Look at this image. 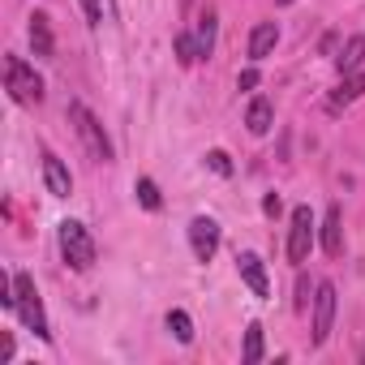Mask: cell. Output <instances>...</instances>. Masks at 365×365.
Masks as SVG:
<instances>
[{"mask_svg": "<svg viewBox=\"0 0 365 365\" xmlns=\"http://www.w3.org/2000/svg\"><path fill=\"white\" fill-rule=\"evenodd\" d=\"M69 120H73V129H78V138H82L86 155H91L95 163H108V159H112V142H108L103 125L95 120V112H91L86 103H69Z\"/></svg>", "mask_w": 365, "mask_h": 365, "instance_id": "cell-1", "label": "cell"}, {"mask_svg": "<svg viewBox=\"0 0 365 365\" xmlns=\"http://www.w3.org/2000/svg\"><path fill=\"white\" fill-rule=\"evenodd\" d=\"M14 297H18V314H22V322L39 335V339H52V331H48V318H43V301H39V292H35V279L26 275V271H18L14 275Z\"/></svg>", "mask_w": 365, "mask_h": 365, "instance_id": "cell-2", "label": "cell"}, {"mask_svg": "<svg viewBox=\"0 0 365 365\" xmlns=\"http://www.w3.org/2000/svg\"><path fill=\"white\" fill-rule=\"evenodd\" d=\"M61 254H65V262L73 271H91L95 267V241H91V232L78 220H65L61 224Z\"/></svg>", "mask_w": 365, "mask_h": 365, "instance_id": "cell-3", "label": "cell"}, {"mask_svg": "<svg viewBox=\"0 0 365 365\" xmlns=\"http://www.w3.org/2000/svg\"><path fill=\"white\" fill-rule=\"evenodd\" d=\"M5 86H9L14 103H39L43 99V78L26 61H18V56L5 61Z\"/></svg>", "mask_w": 365, "mask_h": 365, "instance_id": "cell-4", "label": "cell"}, {"mask_svg": "<svg viewBox=\"0 0 365 365\" xmlns=\"http://www.w3.org/2000/svg\"><path fill=\"white\" fill-rule=\"evenodd\" d=\"M309 250H314V215H309V207H297L292 211V232H288V258L301 267L309 258Z\"/></svg>", "mask_w": 365, "mask_h": 365, "instance_id": "cell-5", "label": "cell"}, {"mask_svg": "<svg viewBox=\"0 0 365 365\" xmlns=\"http://www.w3.org/2000/svg\"><path fill=\"white\" fill-rule=\"evenodd\" d=\"M331 322H335V284L331 279H322L318 288H314V344H327V335H331Z\"/></svg>", "mask_w": 365, "mask_h": 365, "instance_id": "cell-6", "label": "cell"}, {"mask_svg": "<svg viewBox=\"0 0 365 365\" xmlns=\"http://www.w3.org/2000/svg\"><path fill=\"white\" fill-rule=\"evenodd\" d=\"M190 245H194V258H198V262H211L215 250H220V224L207 220V215L190 220Z\"/></svg>", "mask_w": 365, "mask_h": 365, "instance_id": "cell-7", "label": "cell"}, {"mask_svg": "<svg viewBox=\"0 0 365 365\" xmlns=\"http://www.w3.org/2000/svg\"><path fill=\"white\" fill-rule=\"evenodd\" d=\"M237 271H241V279L250 284L254 297H271V279H267V267H262L258 254H237Z\"/></svg>", "mask_w": 365, "mask_h": 365, "instance_id": "cell-8", "label": "cell"}, {"mask_svg": "<svg viewBox=\"0 0 365 365\" xmlns=\"http://www.w3.org/2000/svg\"><path fill=\"white\" fill-rule=\"evenodd\" d=\"M318 232H322V250H327V258H339V254H344V215H339V207H327Z\"/></svg>", "mask_w": 365, "mask_h": 365, "instance_id": "cell-9", "label": "cell"}, {"mask_svg": "<svg viewBox=\"0 0 365 365\" xmlns=\"http://www.w3.org/2000/svg\"><path fill=\"white\" fill-rule=\"evenodd\" d=\"M43 180H48V194H56V198L73 194V176H69V168L56 155H43Z\"/></svg>", "mask_w": 365, "mask_h": 365, "instance_id": "cell-10", "label": "cell"}, {"mask_svg": "<svg viewBox=\"0 0 365 365\" xmlns=\"http://www.w3.org/2000/svg\"><path fill=\"white\" fill-rule=\"evenodd\" d=\"M31 48H35V56H52L56 52V39H52V22H48V14H35L31 18Z\"/></svg>", "mask_w": 365, "mask_h": 365, "instance_id": "cell-11", "label": "cell"}, {"mask_svg": "<svg viewBox=\"0 0 365 365\" xmlns=\"http://www.w3.org/2000/svg\"><path fill=\"white\" fill-rule=\"evenodd\" d=\"M279 43V26L275 22H258L254 26V35H250V61H262V56H271V48Z\"/></svg>", "mask_w": 365, "mask_h": 365, "instance_id": "cell-12", "label": "cell"}, {"mask_svg": "<svg viewBox=\"0 0 365 365\" xmlns=\"http://www.w3.org/2000/svg\"><path fill=\"white\" fill-rule=\"evenodd\" d=\"M365 65V35H352L344 48H339V56H335V69L348 78V73H356Z\"/></svg>", "mask_w": 365, "mask_h": 365, "instance_id": "cell-13", "label": "cell"}, {"mask_svg": "<svg viewBox=\"0 0 365 365\" xmlns=\"http://www.w3.org/2000/svg\"><path fill=\"white\" fill-rule=\"evenodd\" d=\"M361 91H365V78H361V73H348V78L331 91V108H335V112H339V108H348L352 99H361Z\"/></svg>", "mask_w": 365, "mask_h": 365, "instance_id": "cell-14", "label": "cell"}, {"mask_svg": "<svg viewBox=\"0 0 365 365\" xmlns=\"http://www.w3.org/2000/svg\"><path fill=\"white\" fill-rule=\"evenodd\" d=\"M271 120H275V108H271V99H254L250 103V112H245V125H250V133H267L271 129Z\"/></svg>", "mask_w": 365, "mask_h": 365, "instance_id": "cell-15", "label": "cell"}, {"mask_svg": "<svg viewBox=\"0 0 365 365\" xmlns=\"http://www.w3.org/2000/svg\"><path fill=\"white\" fill-rule=\"evenodd\" d=\"M215 26H220V18H215V9H207V14L198 18V35H194V39H198V56H202V61L215 52Z\"/></svg>", "mask_w": 365, "mask_h": 365, "instance_id": "cell-16", "label": "cell"}, {"mask_svg": "<svg viewBox=\"0 0 365 365\" xmlns=\"http://www.w3.org/2000/svg\"><path fill=\"white\" fill-rule=\"evenodd\" d=\"M241 361H245V365H258V361H262V327H258V322L245 327V352H241Z\"/></svg>", "mask_w": 365, "mask_h": 365, "instance_id": "cell-17", "label": "cell"}, {"mask_svg": "<svg viewBox=\"0 0 365 365\" xmlns=\"http://www.w3.org/2000/svg\"><path fill=\"white\" fill-rule=\"evenodd\" d=\"M168 327H172V335H176L180 344L194 339V318H190L185 309H172V314H168Z\"/></svg>", "mask_w": 365, "mask_h": 365, "instance_id": "cell-18", "label": "cell"}, {"mask_svg": "<svg viewBox=\"0 0 365 365\" xmlns=\"http://www.w3.org/2000/svg\"><path fill=\"white\" fill-rule=\"evenodd\" d=\"M133 194H138V202H142L146 211H159V207H163V198H159V185H155V180H146V176H142L138 185H133Z\"/></svg>", "mask_w": 365, "mask_h": 365, "instance_id": "cell-19", "label": "cell"}, {"mask_svg": "<svg viewBox=\"0 0 365 365\" xmlns=\"http://www.w3.org/2000/svg\"><path fill=\"white\" fill-rule=\"evenodd\" d=\"M176 61H180V65H194V61H202V56H198V39H190V35H176Z\"/></svg>", "mask_w": 365, "mask_h": 365, "instance_id": "cell-20", "label": "cell"}, {"mask_svg": "<svg viewBox=\"0 0 365 365\" xmlns=\"http://www.w3.org/2000/svg\"><path fill=\"white\" fill-rule=\"evenodd\" d=\"M207 163H211V172H220V176H232V159H228L224 150H211V155H207Z\"/></svg>", "mask_w": 365, "mask_h": 365, "instance_id": "cell-21", "label": "cell"}, {"mask_svg": "<svg viewBox=\"0 0 365 365\" xmlns=\"http://www.w3.org/2000/svg\"><path fill=\"white\" fill-rule=\"evenodd\" d=\"M82 9H86V22H91V26L103 22V5H99V0H82Z\"/></svg>", "mask_w": 365, "mask_h": 365, "instance_id": "cell-22", "label": "cell"}, {"mask_svg": "<svg viewBox=\"0 0 365 365\" xmlns=\"http://www.w3.org/2000/svg\"><path fill=\"white\" fill-rule=\"evenodd\" d=\"M309 301H314V297H309V279L301 275V279H297V309H305Z\"/></svg>", "mask_w": 365, "mask_h": 365, "instance_id": "cell-23", "label": "cell"}, {"mask_svg": "<svg viewBox=\"0 0 365 365\" xmlns=\"http://www.w3.org/2000/svg\"><path fill=\"white\" fill-rule=\"evenodd\" d=\"M237 86H241V91H254V86H258V69H245V73L237 78Z\"/></svg>", "mask_w": 365, "mask_h": 365, "instance_id": "cell-24", "label": "cell"}, {"mask_svg": "<svg viewBox=\"0 0 365 365\" xmlns=\"http://www.w3.org/2000/svg\"><path fill=\"white\" fill-rule=\"evenodd\" d=\"M262 211H267V215H279V194H267V198H262Z\"/></svg>", "mask_w": 365, "mask_h": 365, "instance_id": "cell-25", "label": "cell"}, {"mask_svg": "<svg viewBox=\"0 0 365 365\" xmlns=\"http://www.w3.org/2000/svg\"><path fill=\"white\" fill-rule=\"evenodd\" d=\"M9 356H14V339L5 335V339H0V361H9Z\"/></svg>", "mask_w": 365, "mask_h": 365, "instance_id": "cell-26", "label": "cell"}, {"mask_svg": "<svg viewBox=\"0 0 365 365\" xmlns=\"http://www.w3.org/2000/svg\"><path fill=\"white\" fill-rule=\"evenodd\" d=\"M279 5H292V0H279Z\"/></svg>", "mask_w": 365, "mask_h": 365, "instance_id": "cell-27", "label": "cell"}]
</instances>
